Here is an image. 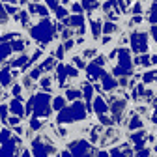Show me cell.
<instances>
[{
    "label": "cell",
    "mask_w": 157,
    "mask_h": 157,
    "mask_svg": "<svg viewBox=\"0 0 157 157\" xmlns=\"http://www.w3.org/2000/svg\"><path fill=\"white\" fill-rule=\"evenodd\" d=\"M95 150H92L86 140H75V142L69 144V153L71 155H90Z\"/></svg>",
    "instance_id": "8992f818"
},
{
    "label": "cell",
    "mask_w": 157,
    "mask_h": 157,
    "mask_svg": "<svg viewBox=\"0 0 157 157\" xmlns=\"http://www.w3.org/2000/svg\"><path fill=\"white\" fill-rule=\"evenodd\" d=\"M19 122H21V116H13V118H10V124H11V125H17Z\"/></svg>",
    "instance_id": "7bdbcfd3"
},
{
    "label": "cell",
    "mask_w": 157,
    "mask_h": 157,
    "mask_svg": "<svg viewBox=\"0 0 157 157\" xmlns=\"http://www.w3.org/2000/svg\"><path fill=\"white\" fill-rule=\"evenodd\" d=\"M19 142H21V140H19L17 136H13V139L10 136L8 140L2 142V148H0V155H13V153H15V146H17Z\"/></svg>",
    "instance_id": "52a82bcc"
},
{
    "label": "cell",
    "mask_w": 157,
    "mask_h": 157,
    "mask_svg": "<svg viewBox=\"0 0 157 157\" xmlns=\"http://www.w3.org/2000/svg\"><path fill=\"white\" fill-rule=\"evenodd\" d=\"M11 52H13V51H11V45L6 43V41H2V43H0V62H4Z\"/></svg>",
    "instance_id": "9a60e30c"
},
{
    "label": "cell",
    "mask_w": 157,
    "mask_h": 157,
    "mask_svg": "<svg viewBox=\"0 0 157 157\" xmlns=\"http://www.w3.org/2000/svg\"><path fill=\"white\" fill-rule=\"evenodd\" d=\"M151 37L157 41V25H153V26H151Z\"/></svg>",
    "instance_id": "bcb514c9"
},
{
    "label": "cell",
    "mask_w": 157,
    "mask_h": 157,
    "mask_svg": "<svg viewBox=\"0 0 157 157\" xmlns=\"http://www.w3.org/2000/svg\"><path fill=\"white\" fill-rule=\"evenodd\" d=\"M64 52H66L64 51V45H60V47H58V51H56V56L58 58H64Z\"/></svg>",
    "instance_id": "ee69618b"
},
{
    "label": "cell",
    "mask_w": 157,
    "mask_h": 157,
    "mask_svg": "<svg viewBox=\"0 0 157 157\" xmlns=\"http://www.w3.org/2000/svg\"><path fill=\"white\" fill-rule=\"evenodd\" d=\"M41 86H43L45 90L51 88V77H43V78H41Z\"/></svg>",
    "instance_id": "d590c367"
},
{
    "label": "cell",
    "mask_w": 157,
    "mask_h": 157,
    "mask_svg": "<svg viewBox=\"0 0 157 157\" xmlns=\"http://www.w3.org/2000/svg\"><path fill=\"white\" fill-rule=\"evenodd\" d=\"M82 23H84V19H82V13H77V15H71L67 21H66V25L67 26H82Z\"/></svg>",
    "instance_id": "5bb4252c"
},
{
    "label": "cell",
    "mask_w": 157,
    "mask_h": 157,
    "mask_svg": "<svg viewBox=\"0 0 157 157\" xmlns=\"http://www.w3.org/2000/svg\"><path fill=\"white\" fill-rule=\"evenodd\" d=\"M0 23H8V13L2 6H0Z\"/></svg>",
    "instance_id": "e575fe53"
},
{
    "label": "cell",
    "mask_w": 157,
    "mask_h": 157,
    "mask_svg": "<svg viewBox=\"0 0 157 157\" xmlns=\"http://www.w3.org/2000/svg\"><path fill=\"white\" fill-rule=\"evenodd\" d=\"M101 78H103V88H105L107 92H109V90H114V88L118 86V82L114 81L110 75H107V73H103V75H101Z\"/></svg>",
    "instance_id": "7c38bea8"
},
{
    "label": "cell",
    "mask_w": 157,
    "mask_h": 157,
    "mask_svg": "<svg viewBox=\"0 0 157 157\" xmlns=\"http://www.w3.org/2000/svg\"><path fill=\"white\" fill-rule=\"evenodd\" d=\"M116 56L120 58V60H118V66L112 69V73H114V75H120V77L131 75L133 64H131V54H129V51H127V49H118Z\"/></svg>",
    "instance_id": "277c9868"
},
{
    "label": "cell",
    "mask_w": 157,
    "mask_h": 157,
    "mask_svg": "<svg viewBox=\"0 0 157 157\" xmlns=\"http://www.w3.org/2000/svg\"><path fill=\"white\" fill-rule=\"evenodd\" d=\"M140 127H142V120H140V118H139V116H135V118H133V120L129 122V129L133 131V129H140Z\"/></svg>",
    "instance_id": "cb8c5ba5"
},
{
    "label": "cell",
    "mask_w": 157,
    "mask_h": 157,
    "mask_svg": "<svg viewBox=\"0 0 157 157\" xmlns=\"http://www.w3.org/2000/svg\"><path fill=\"white\" fill-rule=\"evenodd\" d=\"M8 110H11L15 116H21V118H23V114H25V107H23L21 99H17V97H15V99L8 105Z\"/></svg>",
    "instance_id": "ba28073f"
},
{
    "label": "cell",
    "mask_w": 157,
    "mask_h": 157,
    "mask_svg": "<svg viewBox=\"0 0 157 157\" xmlns=\"http://www.w3.org/2000/svg\"><path fill=\"white\" fill-rule=\"evenodd\" d=\"M58 124H66V122H78V120H84L86 118V107L77 101L71 105V107H66V109H60L58 110Z\"/></svg>",
    "instance_id": "6da1fadb"
},
{
    "label": "cell",
    "mask_w": 157,
    "mask_h": 157,
    "mask_svg": "<svg viewBox=\"0 0 157 157\" xmlns=\"http://www.w3.org/2000/svg\"><path fill=\"white\" fill-rule=\"evenodd\" d=\"M45 2H47V6H49L51 10H56V8H58V0H45Z\"/></svg>",
    "instance_id": "f35d334b"
},
{
    "label": "cell",
    "mask_w": 157,
    "mask_h": 157,
    "mask_svg": "<svg viewBox=\"0 0 157 157\" xmlns=\"http://www.w3.org/2000/svg\"><path fill=\"white\" fill-rule=\"evenodd\" d=\"M73 62L77 64L78 69H81V67H86V66H84V60H82V58H78V56H75V60H73Z\"/></svg>",
    "instance_id": "8d00e7d4"
},
{
    "label": "cell",
    "mask_w": 157,
    "mask_h": 157,
    "mask_svg": "<svg viewBox=\"0 0 157 157\" xmlns=\"http://www.w3.org/2000/svg\"><path fill=\"white\" fill-rule=\"evenodd\" d=\"M150 62H151V64H157V54H153V56L150 58Z\"/></svg>",
    "instance_id": "681fc988"
},
{
    "label": "cell",
    "mask_w": 157,
    "mask_h": 157,
    "mask_svg": "<svg viewBox=\"0 0 157 157\" xmlns=\"http://www.w3.org/2000/svg\"><path fill=\"white\" fill-rule=\"evenodd\" d=\"M30 34H32L34 39H37V41L49 43L52 39V36H54V25L51 21H47V19H43V21H39L36 26H32Z\"/></svg>",
    "instance_id": "7a4b0ae2"
},
{
    "label": "cell",
    "mask_w": 157,
    "mask_h": 157,
    "mask_svg": "<svg viewBox=\"0 0 157 157\" xmlns=\"http://www.w3.org/2000/svg\"><path fill=\"white\" fill-rule=\"evenodd\" d=\"M155 2H157V0H155Z\"/></svg>",
    "instance_id": "11a10c76"
},
{
    "label": "cell",
    "mask_w": 157,
    "mask_h": 157,
    "mask_svg": "<svg viewBox=\"0 0 157 157\" xmlns=\"http://www.w3.org/2000/svg\"><path fill=\"white\" fill-rule=\"evenodd\" d=\"M32 151H34V155H39V157H45L49 153L47 151V146H43L41 140H34L32 142Z\"/></svg>",
    "instance_id": "8fae6325"
},
{
    "label": "cell",
    "mask_w": 157,
    "mask_h": 157,
    "mask_svg": "<svg viewBox=\"0 0 157 157\" xmlns=\"http://www.w3.org/2000/svg\"><path fill=\"white\" fill-rule=\"evenodd\" d=\"M6 2H15V0H6Z\"/></svg>",
    "instance_id": "f5cc1de1"
},
{
    "label": "cell",
    "mask_w": 157,
    "mask_h": 157,
    "mask_svg": "<svg viewBox=\"0 0 157 157\" xmlns=\"http://www.w3.org/2000/svg\"><path fill=\"white\" fill-rule=\"evenodd\" d=\"M54 66H56V60H54L52 56H49V58H45V60H43V64L39 66V69H41V71H49V69H52Z\"/></svg>",
    "instance_id": "ac0fdd59"
},
{
    "label": "cell",
    "mask_w": 157,
    "mask_h": 157,
    "mask_svg": "<svg viewBox=\"0 0 157 157\" xmlns=\"http://www.w3.org/2000/svg\"><path fill=\"white\" fill-rule=\"evenodd\" d=\"M151 122H153V124H157V114H153V116H151Z\"/></svg>",
    "instance_id": "f907efd6"
},
{
    "label": "cell",
    "mask_w": 157,
    "mask_h": 157,
    "mask_svg": "<svg viewBox=\"0 0 157 157\" xmlns=\"http://www.w3.org/2000/svg\"><path fill=\"white\" fill-rule=\"evenodd\" d=\"M21 92H23L21 84H15V86H13V95L17 97V99H21Z\"/></svg>",
    "instance_id": "836d02e7"
},
{
    "label": "cell",
    "mask_w": 157,
    "mask_h": 157,
    "mask_svg": "<svg viewBox=\"0 0 157 157\" xmlns=\"http://www.w3.org/2000/svg\"><path fill=\"white\" fill-rule=\"evenodd\" d=\"M64 105H66V97L64 95H58L56 99L52 101V110H60V109H64Z\"/></svg>",
    "instance_id": "d6986e66"
},
{
    "label": "cell",
    "mask_w": 157,
    "mask_h": 157,
    "mask_svg": "<svg viewBox=\"0 0 157 157\" xmlns=\"http://www.w3.org/2000/svg\"><path fill=\"white\" fill-rule=\"evenodd\" d=\"M135 64H142L144 67H146V66H150V56H139V58L135 60Z\"/></svg>",
    "instance_id": "f546056e"
},
{
    "label": "cell",
    "mask_w": 157,
    "mask_h": 157,
    "mask_svg": "<svg viewBox=\"0 0 157 157\" xmlns=\"http://www.w3.org/2000/svg\"><path fill=\"white\" fill-rule=\"evenodd\" d=\"M150 21H151V25H157V4H153L150 10Z\"/></svg>",
    "instance_id": "4316f807"
},
{
    "label": "cell",
    "mask_w": 157,
    "mask_h": 157,
    "mask_svg": "<svg viewBox=\"0 0 157 157\" xmlns=\"http://www.w3.org/2000/svg\"><path fill=\"white\" fill-rule=\"evenodd\" d=\"M26 64H28V56H25V54H23V56H19L17 60L13 62L15 67H26Z\"/></svg>",
    "instance_id": "7402d4cb"
},
{
    "label": "cell",
    "mask_w": 157,
    "mask_h": 157,
    "mask_svg": "<svg viewBox=\"0 0 157 157\" xmlns=\"http://www.w3.org/2000/svg\"><path fill=\"white\" fill-rule=\"evenodd\" d=\"M142 78H144L146 84H150V82H153V78H157V71H148Z\"/></svg>",
    "instance_id": "484cf974"
},
{
    "label": "cell",
    "mask_w": 157,
    "mask_h": 157,
    "mask_svg": "<svg viewBox=\"0 0 157 157\" xmlns=\"http://www.w3.org/2000/svg\"><path fill=\"white\" fill-rule=\"evenodd\" d=\"M101 30H103L105 34H112V32H116V25H114V23H107Z\"/></svg>",
    "instance_id": "f1b7e54d"
},
{
    "label": "cell",
    "mask_w": 157,
    "mask_h": 157,
    "mask_svg": "<svg viewBox=\"0 0 157 157\" xmlns=\"http://www.w3.org/2000/svg\"><path fill=\"white\" fill-rule=\"evenodd\" d=\"M71 10H73L75 13H82V6H81V4H71Z\"/></svg>",
    "instance_id": "b9f144b4"
},
{
    "label": "cell",
    "mask_w": 157,
    "mask_h": 157,
    "mask_svg": "<svg viewBox=\"0 0 157 157\" xmlns=\"http://www.w3.org/2000/svg\"><path fill=\"white\" fill-rule=\"evenodd\" d=\"M71 47H73V41H71V39H69V41H67V43L64 45V49H71Z\"/></svg>",
    "instance_id": "c3c4849f"
},
{
    "label": "cell",
    "mask_w": 157,
    "mask_h": 157,
    "mask_svg": "<svg viewBox=\"0 0 157 157\" xmlns=\"http://www.w3.org/2000/svg\"><path fill=\"white\" fill-rule=\"evenodd\" d=\"M92 86L90 84H84V97H86V101H88V107H90V101H92Z\"/></svg>",
    "instance_id": "83f0119b"
},
{
    "label": "cell",
    "mask_w": 157,
    "mask_h": 157,
    "mask_svg": "<svg viewBox=\"0 0 157 157\" xmlns=\"http://www.w3.org/2000/svg\"><path fill=\"white\" fill-rule=\"evenodd\" d=\"M90 30H92V36L97 39V37L101 36V21H97V19L90 21Z\"/></svg>",
    "instance_id": "2e32d148"
},
{
    "label": "cell",
    "mask_w": 157,
    "mask_h": 157,
    "mask_svg": "<svg viewBox=\"0 0 157 157\" xmlns=\"http://www.w3.org/2000/svg\"><path fill=\"white\" fill-rule=\"evenodd\" d=\"M32 110H34L36 118L49 116L51 114V95H47V94L32 95Z\"/></svg>",
    "instance_id": "3957f363"
},
{
    "label": "cell",
    "mask_w": 157,
    "mask_h": 157,
    "mask_svg": "<svg viewBox=\"0 0 157 157\" xmlns=\"http://www.w3.org/2000/svg\"><path fill=\"white\" fill-rule=\"evenodd\" d=\"M10 45H11V51H15V52H23V49H25V43L21 39H15V41L10 43Z\"/></svg>",
    "instance_id": "d4e9b609"
},
{
    "label": "cell",
    "mask_w": 157,
    "mask_h": 157,
    "mask_svg": "<svg viewBox=\"0 0 157 157\" xmlns=\"http://www.w3.org/2000/svg\"><path fill=\"white\" fill-rule=\"evenodd\" d=\"M39 75H41V69H39V67H37V69H32V71H30V78H37Z\"/></svg>",
    "instance_id": "60d3db41"
},
{
    "label": "cell",
    "mask_w": 157,
    "mask_h": 157,
    "mask_svg": "<svg viewBox=\"0 0 157 157\" xmlns=\"http://www.w3.org/2000/svg\"><path fill=\"white\" fill-rule=\"evenodd\" d=\"M131 140H133V144L136 146V150L139 148H142L144 144H146V140H144V133L140 131V133H135V135H131Z\"/></svg>",
    "instance_id": "e0dca14e"
},
{
    "label": "cell",
    "mask_w": 157,
    "mask_h": 157,
    "mask_svg": "<svg viewBox=\"0 0 157 157\" xmlns=\"http://www.w3.org/2000/svg\"><path fill=\"white\" fill-rule=\"evenodd\" d=\"M17 19H19V23H21V25H28L30 15H28L26 11H19V10H17Z\"/></svg>",
    "instance_id": "603a6c76"
},
{
    "label": "cell",
    "mask_w": 157,
    "mask_h": 157,
    "mask_svg": "<svg viewBox=\"0 0 157 157\" xmlns=\"http://www.w3.org/2000/svg\"><path fill=\"white\" fill-rule=\"evenodd\" d=\"M131 23H133V25H140V23H142V17H139V15H135Z\"/></svg>",
    "instance_id": "f6af8a7d"
},
{
    "label": "cell",
    "mask_w": 157,
    "mask_h": 157,
    "mask_svg": "<svg viewBox=\"0 0 157 157\" xmlns=\"http://www.w3.org/2000/svg\"><path fill=\"white\" fill-rule=\"evenodd\" d=\"M133 13H135V15L142 13V4H140V2H136V4H135V8H133Z\"/></svg>",
    "instance_id": "74e56055"
},
{
    "label": "cell",
    "mask_w": 157,
    "mask_h": 157,
    "mask_svg": "<svg viewBox=\"0 0 157 157\" xmlns=\"http://www.w3.org/2000/svg\"><path fill=\"white\" fill-rule=\"evenodd\" d=\"M155 114H157V107H155Z\"/></svg>",
    "instance_id": "db71d44e"
},
{
    "label": "cell",
    "mask_w": 157,
    "mask_h": 157,
    "mask_svg": "<svg viewBox=\"0 0 157 157\" xmlns=\"http://www.w3.org/2000/svg\"><path fill=\"white\" fill-rule=\"evenodd\" d=\"M21 4H26V0H21Z\"/></svg>",
    "instance_id": "816d5d0a"
},
{
    "label": "cell",
    "mask_w": 157,
    "mask_h": 157,
    "mask_svg": "<svg viewBox=\"0 0 157 157\" xmlns=\"http://www.w3.org/2000/svg\"><path fill=\"white\" fill-rule=\"evenodd\" d=\"M66 13H67V11H66L64 8H56V17H58V19H62V17H66Z\"/></svg>",
    "instance_id": "ab89813d"
},
{
    "label": "cell",
    "mask_w": 157,
    "mask_h": 157,
    "mask_svg": "<svg viewBox=\"0 0 157 157\" xmlns=\"http://www.w3.org/2000/svg\"><path fill=\"white\" fill-rule=\"evenodd\" d=\"M10 136H11V133H10L8 129H2V131H0V144H2L4 140H8Z\"/></svg>",
    "instance_id": "4dcf8cb0"
},
{
    "label": "cell",
    "mask_w": 157,
    "mask_h": 157,
    "mask_svg": "<svg viewBox=\"0 0 157 157\" xmlns=\"http://www.w3.org/2000/svg\"><path fill=\"white\" fill-rule=\"evenodd\" d=\"M82 94H81V90H67L66 92V99H69V101H75V99H78V97H81Z\"/></svg>",
    "instance_id": "ffe728a7"
},
{
    "label": "cell",
    "mask_w": 157,
    "mask_h": 157,
    "mask_svg": "<svg viewBox=\"0 0 157 157\" xmlns=\"http://www.w3.org/2000/svg\"><path fill=\"white\" fill-rule=\"evenodd\" d=\"M131 47L136 54H142L148 51V39H146V34L142 32H135L131 36Z\"/></svg>",
    "instance_id": "5b68a950"
},
{
    "label": "cell",
    "mask_w": 157,
    "mask_h": 157,
    "mask_svg": "<svg viewBox=\"0 0 157 157\" xmlns=\"http://www.w3.org/2000/svg\"><path fill=\"white\" fill-rule=\"evenodd\" d=\"M28 11L32 13V15H41V17H47V8L45 6H41V4H32L30 8H28Z\"/></svg>",
    "instance_id": "4fadbf2b"
},
{
    "label": "cell",
    "mask_w": 157,
    "mask_h": 157,
    "mask_svg": "<svg viewBox=\"0 0 157 157\" xmlns=\"http://www.w3.org/2000/svg\"><path fill=\"white\" fill-rule=\"evenodd\" d=\"M94 54H95L94 49H86V51H84V56H94Z\"/></svg>",
    "instance_id": "7dc6e473"
},
{
    "label": "cell",
    "mask_w": 157,
    "mask_h": 157,
    "mask_svg": "<svg viewBox=\"0 0 157 157\" xmlns=\"http://www.w3.org/2000/svg\"><path fill=\"white\" fill-rule=\"evenodd\" d=\"M11 78H13V75L10 73V66L0 69V86H8L11 82Z\"/></svg>",
    "instance_id": "9c48e42d"
},
{
    "label": "cell",
    "mask_w": 157,
    "mask_h": 157,
    "mask_svg": "<svg viewBox=\"0 0 157 157\" xmlns=\"http://www.w3.org/2000/svg\"><path fill=\"white\" fill-rule=\"evenodd\" d=\"M56 73H58V82L60 84H64V81H66V66H58L56 67Z\"/></svg>",
    "instance_id": "44dd1931"
},
{
    "label": "cell",
    "mask_w": 157,
    "mask_h": 157,
    "mask_svg": "<svg viewBox=\"0 0 157 157\" xmlns=\"http://www.w3.org/2000/svg\"><path fill=\"white\" fill-rule=\"evenodd\" d=\"M94 110L97 114H105L109 109H107V103L103 101V97L101 95H95V99H94Z\"/></svg>",
    "instance_id": "30bf717a"
},
{
    "label": "cell",
    "mask_w": 157,
    "mask_h": 157,
    "mask_svg": "<svg viewBox=\"0 0 157 157\" xmlns=\"http://www.w3.org/2000/svg\"><path fill=\"white\" fill-rule=\"evenodd\" d=\"M0 118H2V120H6V118H8V105L6 103L0 105Z\"/></svg>",
    "instance_id": "d6a6232c"
},
{
    "label": "cell",
    "mask_w": 157,
    "mask_h": 157,
    "mask_svg": "<svg viewBox=\"0 0 157 157\" xmlns=\"http://www.w3.org/2000/svg\"><path fill=\"white\" fill-rule=\"evenodd\" d=\"M30 127H32V129H41V122H39L37 118L34 116L32 120H30Z\"/></svg>",
    "instance_id": "1f68e13d"
}]
</instances>
